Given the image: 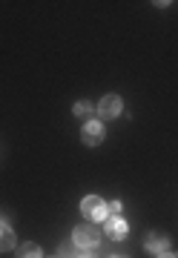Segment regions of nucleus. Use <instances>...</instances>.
I'll use <instances>...</instances> for the list:
<instances>
[{
	"label": "nucleus",
	"mask_w": 178,
	"mask_h": 258,
	"mask_svg": "<svg viewBox=\"0 0 178 258\" xmlns=\"http://www.w3.org/2000/svg\"><path fill=\"white\" fill-rule=\"evenodd\" d=\"M147 249L155 252V255H158V252H167L169 249V235H164V232H152L150 238H147Z\"/></svg>",
	"instance_id": "5"
},
{
	"label": "nucleus",
	"mask_w": 178,
	"mask_h": 258,
	"mask_svg": "<svg viewBox=\"0 0 178 258\" xmlns=\"http://www.w3.org/2000/svg\"><path fill=\"white\" fill-rule=\"evenodd\" d=\"M81 138H84V144H89V147H98V144L103 141L101 120H86L84 129H81Z\"/></svg>",
	"instance_id": "4"
},
{
	"label": "nucleus",
	"mask_w": 178,
	"mask_h": 258,
	"mask_svg": "<svg viewBox=\"0 0 178 258\" xmlns=\"http://www.w3.org/2000/svg\"><path fill=\"white\" fill-rule=\"evenodd\" d=\"M72 235H75V244L78 247H98V241H101V232H98V227H95V224H78L75 227V232H72Z\"/></svg>",
	"instance_id": "2"
},
{
	"label": "nucleus",
	"mask_w": 178,
	"mask_h": 258,
	"mask_svg": "<svg viewBox=\"0 0 178 258\" xmlns=\"http://www.w3.org/2000/svg\"><path fill=\"white\" fill-rule=\"evenodd\" d=\"M118 210H121V204H118V201H112V207H109V212H112L115 218H118Z\"/></svg>",
	"instance_id": "11"
},
{
	"label": "nucleus",
	"mask_w": 178,
	"mask_h": 258,
	"mask_svg": "<svg viewBox=\"0 0 178 258\" xmlns=\"http://www.w3.org/2000/svg\"><path fill=\"white\" fill-rule=\"evenodd\" d=\"M20 258H43L40 255V247L35 241H29V244H20Z\"/></svg>",
	"instance_id": "8"
},
{
	"label": "nucleus",
	"mask_w": 178,
	"mask_h": 258,
	"mask_svg": "<svg viewBox=\"0 0 178 258\" xmlns=\"http://www.w3.org/2000/svg\"><path fill=\"white\" fill-rule=\"evenodd\" d=\"M98 112H101L103 120H112L121 115V98L118 95H106V98H101V103H98Z\"/></svg>",
	"instance_id": "3"
},
{
	"label": "nucleus",
	"mask_w": 178,
	"mask_h": 258,
	"mask_svg": "<svg viewBox=\"0 0 178 258\" xmlns=\"http://www.w3.org/2000/svg\"><path fill=\"white\" fill-rule=\"evenodd\" d=\"M78 258H98L95 252H84V255H78Z\"/></svg>",
	"instance_id": "13"
},
{
	"label": "nucleus",
	"mask_w": 178,
	"mask_h": 258,
	"mask_svg": "<svg viewBox=\"0 0 178 258\" xmlns=\"http://www.w3.org/2000/svg\"><path fill=\"white\" fill-rule=\"evenodd\" d=\"M89 112H92V106H89L86 101H78L75 103V115H89Z\"/></svg>",
	"instance_id": "10"
},
{
	"label": "nucleus",
	"mask_w": 178,
	"mask_h": 258,
	"mask_svg": "<svg viewBox=\"0 0 178 258\" xmlns=\"http://www.w3.org/2000/svg\"><path fill=\"white\" fill-rule=\"evenodd\" d=\"M112 258H121V255H112Z\"/></svg>",
	"instance_id": "14"
},
{
	"label": "nucleus",
	"mask_w": 178,
	"mask_h": 258,
	"mask_svg": "<svg viewBox=\"0 0 178 258\" xmlns=\"http://www.w3.org/2000/svg\"><path fill=\"white\" fill-rule=\"evenodd\" d=\"M15 247V232H12L9 224L0 221V252H6V249Z\"/></svg>",
	"instance_id": "7"
},
{
	"label": "nucleus",
	"mask_w": 178,
	"mask_h": 258,
	"mask_svg": "<svg viewBox=\"0 0 178 258\" xmlns=\"http://www.w3.org/2000/svg\"><path fill=\"white\" fill-rule=\"evenodd\" d=\"M127 232H130V227L121 221V218H106V235H112L115 241H121V238H127Z\"/></svg>",
	"instance_id": "6"
},
{
	"label": "nucleus",
	"mask_w": 178,
	"mask_h": 258,
	"mask_svg": "<svg viewBox=\"0 0 178 258\" xmlns=\"http://www.w3.org/2000/svg\"><path fill=\"white\" fill-rule=\"evenodd\" d=\"M75 241H64V244H61V249H57V258H78L75 255Z\"/></svg>",
	"instance_id": "9"
},
{
	"label": "nucleus",
	"mask_w": 178,
	"mask_h": 258,
	"mask_svg": "<svg viewBox=\"0 0 178 258\" xmlns=\"http://www.w3.org/2000/svg\"><path fill=\"white\" fill-rule=\"evenodd\" d=\"M81 212H84L86 218H92V221H106L109 218V207L98 198V195H89V198H84V204H81Z\"/></svg>",
	"instance_id": "1"
},
{
	"label": "nucleus",
	"mask_w": 178,
	"mask_h": 258,
	"mask_svg": "<svg viewBox=\"0 0 178 258\" xmlns=\"http://www.w3.org/2000/svg\"><path fill=\"white\" fill-rule=\"evenodd\" d=\"M155 258H175V255H172V252H158Z\"/></svg>",
	"instance_id": "12"
}]
</instances>
